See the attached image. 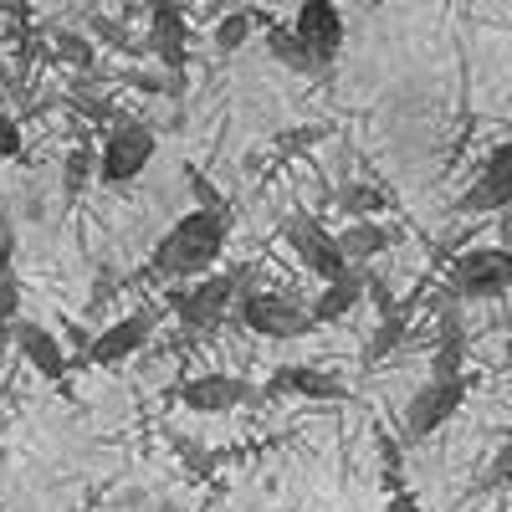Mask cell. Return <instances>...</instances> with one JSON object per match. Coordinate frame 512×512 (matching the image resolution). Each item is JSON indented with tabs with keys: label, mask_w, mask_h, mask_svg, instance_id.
<instances>
[{
	"label": "cell",
	"mask_w": 512,
	"mask_h": 512,
	"mask_svg": "<svg viewBox=\"0 0 512 512\" xmlns=\"http://www.w3.org/2000/svg\"><path fill=\"white\" fill-rule=\"evenodd\" d=\"M226 231H231V216L190 210V216H180L175 226L164 231V241L154 246V272L159 277H200L221 256Z\"/></svg>",
	"instance_id": "1"
},
{
	"label": "cell",
	"mask_w": 512,
	"mask_h": 512,
	"mask_svg": "<svg viewBox=\"0 0 512 512\" xmlns=\"http://www.w3.org/2000/svg\"><path fill=\"white\" fill-rule=\"evenodd\" d=\"M159 139L149 123H134V118H118L103 139V154H98V180L103 185H128L134 175H144V164L154 159Z\"/></svg>",
	"instance_id": "2"
},
{
	"label": "cell",
	"mask_w": 512,
	"mask_h": 512,
	"mask_svg": "<svg viewBox=\"0 0 512 512\" xmlns=\"http://www.w3.org/2000/svg\"><path fill=\"white\" fill-rule=\"evenodd\" d=\"M241 287H246V272L205 277L200 287H190V292H175V297H169V308H175V318H180L185 328L205 333V328H216V323L231 313V303H236V297H246Z\"/></svg>",
	"instance_id": "3"
},
{
	"label": "cell",
	"mask_w": 512,
	"mask_h": 512,
	"mask_svg": "<svg viewBox=\"0 0 512 512\" xmlns=\"http://www.w3.org/2000/svg\"><path fill=\"white\" fill-rule=\"evenodd\" d=\"M282 236H287V246H292L297 256H303V267H308L313 277H323V287L354 272V262L344 256L338 236H333L328 226H318L313 216H292V221L282 226Z\"/></svg>",
	"instance_id": "4"
},
{
	"label": "cell",
	"mask_w": 512,
	"mask_h": 512,
	"mask_svg": "<svg viewBox=\"0 0 512 512\" xmlns=\"http://www.w3.org/2000/svg\"><path fill=\"white\" fill-rule=\"evenodd\" d=\"M512 287V251L502 246H477L456 256L451 267V292L456 297H502Z\"/></svg>",
	"instance_id": "5"
},
{
	"label": "cell",
	"mask_w": 512,
	"mask_h": 512,
	"mask_svg": "<svg viewBox=\"0 0 512 512\" xmlns=\"http://www.w3.org/2000/svg\"><path fill=\"white\" fill-rule=\"evenodd\" d=\"M241 323L251 333H267V338H303L313 328V308L292 303L282 292H246L241 297Z\"/></svg>",
	"instance_id": "6"
},
{
	"label": "cell",
	"mask_w": 512,
	"mask_h": 512,
	"mask_svg": "<svg viewBox=\"0 0 512 512\" xmlns=\"http://www.w3.org/2000/svg\"><path fill=\"white\" fill-rule=\"evenodd\" d=\"M461 400H466V379H431L405 405V441H425L431 431H441V425L461 410Z\"/></svg>",
	"instance_id": "7"
},
{
	"label": "cell",
	"mask_w": 512,
	"mask_h": 512,
	"mask_svg": "<svg viewBox=\"0 0 512 512\" xmlns=\"http://www.w3.org/2000/svg\"><path fill=\"white\" fill-rule=\"evenodd\" d=\"M292 31L308 41V52L328 67L338 52H344V16H338L333 0H303L292 16Z\"/></svg>",
	"instance_id": "8"
},
{
	"label": "cell",
	"mask_w": 512,
	"mask_h": 512,
	"mask_svg": "<svg viewBox=\"0 0 512 512\" xmlns=\"http://www.w3.org/2000/svg\"><path fill=\"white\" fill-rule=\"evenodd\" d=\"M149 52L164 62L169 77H185V67H190V21H185L180 6L149 11Z\"/></svg>",
	"instance_id": "9"
},
{
	"label": "cell",
	"mask_w": 512,
	"mask_h": 512,
	"mask_svg": "<svg viewBox=\"0 0 512 512\" xmlns=\"http://www.w3.org/2000/svg\"><path fill=\"white\" fill-rule=\"evenodd\" d=\"M461 210H512V139L497 144L487 159H482V175L477 185L461 195Z\"/></svg>",
	"instance_id": "10"
},
{
	"label": "cell",
	"mask_w": 512,
	"mask_h": 512,
	"mask_svg": "<svg viewBox=\"0 0 512 512\" xmlns=\"http://www.w3.org/2000/svg\"><path fill=\"white\" fill-rule=\"evenodd\" d=\"M175 395H180L190 410H200V415H226V410H236L241 400H251V384L236 379V374H200V379L180 384Z\"/></svg>",
	"instance_id": "11"
},
{
	"label": "cell",
	"mask_w": 512,
	"mask_h": 512,
	"mask_svg": "<svg viewBox=\"0 0 512 512\" xmlns=\"http://www.w3.org/2000/svg\"><path fill=\"white\" fill-rule=\"evenodd\" d=\"M16 349H21V359H26L41 379H52V384L67 379V354H62V338H57L52 328L21 318V323H16Z\"/></svg>",
	"instance_id": "12"
},
{
	"label": "cell",
	"mask_w": 512,
	"mask_h": 512,
	"mask_svg": "<svg viewBox=\"0 0 512 512\" xmlns=\"http://www.w3.org/2000/svg\"><path fill=\"white\" fill-rule=\"evenodd\" d=\"M154 333V313L144 308V313H128V318H118V323H108L98 338H93V359L98 364H123L128 354H139L144 349V338Z\"/></svg>",
	"instance_id": "13"
},
{
	"label": "cell",
	"mask_w": 512,
	"mask_h": 512,
	"mask_svg": "<svg viewBox=\"0 0 512 512\" xmlns=\"http://www.w3.org/2000/svg\"><path fill=\"white\" fill-rule=\"evenodd\" d=\"M272 395H303V400H344L349 384L328 374V369H308V364H287L272 374Z\"/></svg>",
	"instance_id": "14"
},
{
	"label": "cell",
	"mask_w": 512,
	"mask_h": 512,
	"mask_svg": "<svg viewBox=\"0 0 512 512\" xmlns=\"http://www.w3.org/2000/svg\"><path fill=\"white\" fill-rule=\"evenodd\" d=\"M466 364V338H461V313L456 303L441 308V333H436V349H431V379H461Z\"/></svg>",
	"instance_id": "15"
},
{
	"label": "cell",
	"mask_w": 512,
	"mask_h": 512,
	"mask_svg": "<svg viewBox=\"0 0 512 512\" xmlns=\"http://www.w3.org/2000/svg\"><path fill=\"white\" fill-rule=\"evenodd\" d=\"M369 292V277L354 267L349 277H338L318 292V303H313V323H333V318H344L349 308H359V297Z\"/></svg>",
	"instance_id": "16"
},
{
	"label": "cell",
	"mask_w": 512,
	"mask_h": 512,
	"mask_svg": "<svg viewBox=\"0 0 512 512\" xmlns=\"http://www.w3.org/2000/svg\"><path fill=\"white\" fill-rule=\"evenodd\" d=\"M267 52H272V62H282L287 72H303V77H318V72H328L313 52H308V41L297 36L292 26H267Z\"/></svg>",
	"instance_id": "17"
},
{
	"label": "cell",
	"mask_w": 512,
	"mask_h": 512,
	"mask_svg": "<svg viewBox=\"0 0 512 512\" xmlns=\"http://www.w3.org/2000/svg\"><path fill=\"white\" fill-rule=\"evenodd\" d=\"M338 246H344V256H349V262H369V256L390 251V231H384V226H374V221H354L344 236H338Z\"/></svg>",
	"instance_id": "18"
},
{
	"label": "cell",
	"mask_w": 512,
	"mask_h": 512,
	"mask_svg": "<svg viewBox=\"0 0 512 512\" xmlns=\"http://www.w3.org/2000/svg\"><path fill=\"white\" fill-rule=\"evenodd\" d=\"M52 52H57L67 67H77V72H93V62H98L93 41L82 36V31H57V36H52Z\"/></svg>",
	"instance_id": "19"
},
{
	"label": "cell",
	"mask_w": 512,
	"mask_h": 512,
	"mask_svg": "<svg viewBox=\"0 0 512 512\" xmlns=\"http://www.w3.org/2000/svg\"><path fill=\"white\" fill-rule=\"evenodd\" d=\"M251 31H256V11H231L221 26H216V52H241L246 41H251Z\"/></svg>",
	"instance_id": "20"
},
{
	"label": "cell",
	"mask_w": 512,
	"mask_h": 512,
	"mask_svg": "<svg viewBox=\"0 0 512 512\" xmlns=\"http://www.w3.org/2000/svg\"><path fill=\"white\" fill-rule=\"evenodd\" d=\"M93 175H98V154H93L88 144H77V149L67 154V164H62V185H67V195H77Z\"/></svg>",
	"instance_id": "21"
},
{
	"label": "cell",
	"mask_w": 512,
	"mask_h": 512,
	"mask_svg": "<svg viewBox=\"0 0 512 512\" xmlns=\"http://www.w3.org/2000/svg\"><path fill=\"white\" fill-rule=\"evenodd\" d=\"M185 175H190V195H195V205H200V210H210V216H231V210H226V200H221V190L210 185V180L200 175L195 164H185Z\"/></svg>",
	"instance_id": "22"
},
{
	"label": "cell",
	"mask_w": 512,
	"mask_h": 512,
	"mask_svg": "<svg viewBox=\"0 0 512 512\" xmlns=\"http://www.w3.org/2000/svg\"><path fill=\"white\" fill-rule=\"evenodd\" d=\"M405 338V313H384V323L374 328V344H369V359H384L390 349H400Z\"/></svg>",
	"instance_id": "23"
},
{
	"label": "cell",
	"mask_w": 512,
	"mask_h": 512,
	"mask_svg": "<svg viewBox=\"0 0 512 512\" xmlns=\"http://www.w3.org/2000/svg\"><path fill=\"white\" fill-rule=\"evenodd\" d=\"M26 154V139H21V123L0 108V159H21Z\"/></svg>",
	"instance_id": "24"
},
{
	"label": "cell",
	"mask_w": 512,
	"mask_h": 512,
	"mask_svg": "<svg viewBox=\"0 0 512 512\" xmlns=\"http://www.w3.org/2000/svg\"><path fill=\"white\" fill-rule=\"evenodd\" d=\"M16 313H21V277L11 272V277H0V323H21Z\"/></svg>",
	"instance_id": "25"
},
{
	"label": "cell",
	"mask_w": 512,
	"mask_h": 512,
	"mask_svg": "<svg viewBox=\"0 0 512 512\" xmlns=\"http://www.w3.org/2000/svg\"><path fill=\"white\" fill-rule=\"evenodd\" d=\"M338 200H344V210H349V216H364V210H379L384 200L374 195V190H364V185H349L344 195H338Z\"/></svg>",
	"instance_id": "26"
},
{
	"label": "cell",
	"mask_w": 512,
	"mask_h": 512,
	"mask_svg": "<svg viewBox=\"0 0 512 512\" xmlns=\"http://www.w3.org/2000/svg\"><path fill=\"white\" fill-rule=\"evenodd\" d=\"M93 31H98V36L108 41V47H123V52H139V41L128 36V31H123L118 21H103V16H98V21H93Z\"/></svg>",
	"instance_id": "27"
},
{
	"label": "cell",
	"mask_w": 512,
	"mask_h": 512,
	"mask_svg": "<svg viewBox=\"0 0 512 512\" xmlns=\"http://www.w3.org/2000/svg\"><path fill=\"white\" fill-rule=\"evenodd\" d=\"M11 256H16V226L11 216H0V277H11Z\"/></svg>",
	"instance_id": "28"
},
{
	"label": "cell",
	"mask_w": 512,
	"mask_h": 512,
	"mask_svg": "<svg viewBox=\"0 0 512 512\" xmlns=\"http://www.w3.org/2000/svg\"><path fill=\"white\" fill-rule=\"evenodd\" d=\"M390 512H420V502L410 492H390Z\"/></svg>",
	"instance_id": "29"
},
{
	"label": "cell",
	"mask_w": 512,
	"mask_h": 512,
	"mask_svg": "<svg viewBox=\"0 0 512 512\" xmlns=\"http://www.w3.org/2000/svg\"><path fill=\"white\" fill-rule=\"evenodd\" d=\"M497 236H502V251H512V210H502V221H497Z\"/></svg>",
	"instance_id": "30"
},
{
	"label": "cell",
	"mask_w": 512,
	"mask_h": 512,
	"mask_svg": "<svg viewBox=\"0 0 512 512\" xmlns=\"http://www.w3.org/2000/svg\"><path fill=\"white\" fill-rule=\"evenodd\" d=\"M0 11H11V16H31V0H0Z\"/></svg>",
	"instance_id": "31"
},
{
	"label": "cell",
	"mask_w": 512,
	"mask_h": 512,
	"mask_svg": "<svg viewBox=\"0 0 512 512\" xmlns=\"http://www.w3.org/2000/svg\"><path fill=\"white\" fill-rule=\"evenodd\" d=\"M139 6H149V11H159V6H180V11H185V0H139Z\"/></svg>",
	"instance_id": "32"
},
{
	"label": "cell",
	"mask_w": 512,
	"mask_h": 512,
	"mask_svg": "<svg viewBox=\"0 0 512 512\" xmlns=\"http://www.w3.org/2000/svg\"><path fill=\"white\" fill-rule=\"evenodd\" d=\"M502 472H512V436H507V446H502Z\"/></svg>",
	"instance_id": "33"
},
{
	"label": "cell",
	"mask_w": 512,
	"mask_h": 512,
	"mask_svg": "<svg viewBox=\"0 0 512 512\" xmlns=\"http://www.w3.org/2000/svg\"><path fill=\"white\" fill-rule=\"evenodd\" d=\"M333 6H338V0H333Z\"/></svg>",
	"instance_id": "34"
}]
</instances>
